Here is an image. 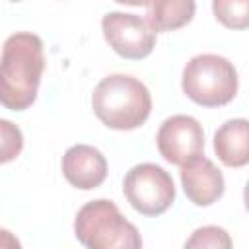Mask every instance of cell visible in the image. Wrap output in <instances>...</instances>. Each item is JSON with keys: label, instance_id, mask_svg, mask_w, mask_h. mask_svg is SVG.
<instances>
[{"label": "cell", "instance_id": "6da1fadb", "mask_svg": "<svg viewBox=\"0 0 249 249\" xmlns=\"http://www.w3.org/2000/svg\"><path fill=\"white\" fill-rule=\"evenodd\" d=\"M45 70L43 41L35 33L10 35L0 54V105L10 111H25L37 99Z\"/></svg>", "mask_w": 249, "mask_h": 249}, {"label": "cell", "instance_id": "7a4b0ae2", "mask_svg": "<svg viewBox=\"0 0 249 249\" xmlns=\"http://www.w3.org/2000/svg\"><path fill=\"white\" fill-rule=\"evenodd\" d=\"M95 117L113 130H134L142 126L152 111L148 88L134 76L109 74L91 93Z\"/></svg>", "mask_w": 249, "mask_h": 249}, {"label": "cell", "instance_id": "3957f363", "mask_svg": "<svg viewBox=\"0 0 249 249\" xmlns=\"http://www.w3.org/2000/svg\"><path fill=\"white\" fill-rule=\"evenodd\" d=\"M76 239L88 249H138L142 237L109 198L86 202L74 220Z\"/></svg>", "mask_w": 249, "mask_h": 249}, {"label": "cell", "instance_id": "277c9868", "mask_svg": "<svg viewBox=\"0 0 249 249\" xmlns=\"http://www.w3.org/2000/svg\"><path fill=\"white\" fill-rule=\"evenodd\" d=\"M237 86V70L220 54H196L183 68L181 88L185 95L200 107L228 105L235 97Z\"/></svg>", "mask_w": 249, "mask_h": 249}, {"label": "cell", "instance_id": "5b68a950", "mask_svg": "<svg viewBox=\"0 0 249 249\" xmlns=\"http://www.w3.org/2000/svg\"><path fill=\"white\" fill-rule=\"evenodd\" d=\"M128 204L142 216H160L175 200L171 175L156 163H138L128 169L123 181Z\"/></svg>", "mask_w": 249, "mask_h": 249}, {"label": "cell", "instance_id": "8992f818", "mask_svg": "<svg viewBox=\"0 0 249 249\" xmlns=\"http://www.w3.org/2000/svg\"><path fill=\"white\" fill-rule=\"evenodd\" d=\"M101 31L109 47L123 58H146L156 47V31L136 14L109 12L101 19Z\"/></svg>", "mask_w": 249, "mask_h": 249}, {"label": "cell", "instance_id": "52a82bcc", "mask_svg": "<svg viewBox=\"0 0 249 249\" xmlns=\"http://www.w3.org/2000/svg\"><path fill=\"white\" fill-rule=\"evenodd\" d=\"M156 144L160 156L165 161L181 167L193 158L202 154L204 150L202 124L191 115H173L160 124Z\"/></svg>", "mask_w": 249, "mask_h": 249}, {"label": "cell", "instance_id": "ba28073f", "mask_svg": "<svg viewBox=\"0 0 249 249\" xmlns=\"http://www.w3.org/2000/svg\"><path fill=\"white\" fill-rule=\"evenodd\" d=\"M181 185L187 198L196 206L214 204L226 189L222 171L202 154L181 165Z\"/></svg>", "mask_w": 249, "mask_h": 249}, {"label": "cell", "instance_id": "9c48e42d", "mask_svg": "<svg viewBox=\"0 0 249 249\" xmlns=\"http://www.w3.org/2000/svg\"><path fill=\"white\" fill-rule=\"evenodd\" d=\"M62 175L80 191L97 189L107 177V160L97 148L76 144L62 156Z\"/></svg>", "mask_w": 249, "mask_h": 249}, {"label": "cell", "instance_id": "30bf717a", "mask_svg": "<svg viewBox=\"0 0 249 249\" xmlns=\"http://www.w3.org/2000/svg\"><path fill=\"white\" fill-rule=\"evenodd\" d=\"M214 152L228 167H243L249 161V123L230 119L214 134Z\"/></svg>", "mask_w": 249, "mask_h": 249}, {"label": "cell", "instance_id": "8fae6325", "mask_svg": "<svg viewBox=\"0 0 249 249\" xmlns=\"http://www.w3.org/2000/svg\"><path fill=\"white\" fill-rule=\"evenodd\" d=\"M146 6V21L156 33L185 27L196 12L195 0H150Z\"/></svg>", "mask_w": 249, "mask_h": 249}, {"label": "cell", "instance_id": "7c38bea8", "mask_svg": "<svg viewBox=\"0 0 249 249\" xmlns=\"http://www.w3.org/2000/svg\"><path fill=\"white\" fill-rule=\"evenodd\" d=\"M212 12L228 29L249 27V0H212Z\"/></svg>", "mask_w": 249, "mask_h": 249}, {"label": "cell", "instance_id": "4fadbf2b", "mask_svg": "<svg viewBox=\"0 0 249 249\" xmlns=\"http://www.w3.org/2000/svg\"><path fill=\"white\" fill-rule=\"evenodd\" d=\"M23 150V134L18 124L0 119V163L14 161Z\"/></svg>", "mask_w": 249, "mask_h": 249}, {"label": "cell", "instance_id": "5bb4252c", "mask_svg": "<svg viewBox=\"0 0 249 249\" xmlns=\"http://www.w3.org/2000/svg\"><path fill=\"white\" fill-rule=\"evenodd\" d=\"M185 247H214V249H228L231 247V239L224 228L218 226H202L193 231V235L185 241Z\"/></svg>", "mask_w": 249, "mask_h": 249}, {"label": "cell", "instance_id": "9a60e30c", "mask_svg": "<svg viewBox=\"0 0 249 249\" xmlns=\"http://www.w3.org/2000/svg\"><path fill=\"white\" fill-rule=\"evenodd\" d=\"M0 247H19V241L8 230H0Z\"/></svg>", "mask_w": 249, "mask_h": 249}, {"label": "cell", "instance_id": "2e32d148", "mask_svg": "<svg viewBox=\"0 0 249 249\" xmlns=\"http://www.w3.org/2000/svg\"><path fill=\"white\" fill-rule=\"evenodd\" d=\"M119 4H124V6H146L150 0H115Z\"/></svg>", "mask_w": 249, "mask_h": 249}]
</instances>
